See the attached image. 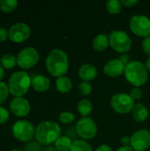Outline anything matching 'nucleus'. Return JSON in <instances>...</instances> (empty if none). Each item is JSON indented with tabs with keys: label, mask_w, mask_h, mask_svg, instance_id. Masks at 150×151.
I'll use <instances>...</instances> for the list:
<instances>
[{
	"label": "nucleus",
	"mask_w": 150,
	"mask_h": 151,
	"mask_svg": "<svg viewBox=\"0 0 150 151\" xmlns=\"http://www.w3.org/2000/svg\"><path fill=\"white\" fill-rule=\"evenodd\" d=\"M46 67L51 75L57 77L64 76L69 68L67 54L60 49L52 50L47 56Z\"/></svg>",
	"instance_id": "obj_1"
},
{
	"label": "nucleus",
	"mask_w": 150,
	"mask_h": 151,
	"mask_svg": "<svg viewBox=\"0 0 150 151\" xmlns=\"http://www.w3.org/2000/svg\"><path fill=\"white\" fill-rule=\"evenodd\" d=\"M61 128L57 122L46 120L41 122L35 129V139L38 142L45 145L56 142L60 137Z\"/></svg>",
	"instance_id": "obj_2"
},
{
	"label": "nucleus",
	"mask_w": 150,
	"mask_h": 151,
	"mask_svg": "<svg viewBox=\"0 0 150 151\" xmlns=\"http://www.w3.org/2000/svg\"><path fill=\"white\" fill-rule=\"evenodd\" d=\"M124 73L126 79L136 88L144 85L149 78V71L146 65L140 61H131L127 64Z\"/></svg>",
	"instance_id": "obj_3"
},
{
	"label": "nucleus",
	"mask_w": 150,
	"mask_h": 151,
	"mask_svg": "<svg viewBox=\"0 0 150 151\" xmlns=\"http://www.w3.org/2000/svg\"><path fill=\"white\" fill-rule=\"evenodd\" d=\"M32 84V79L25 71L13 73L9 79L8 88L10 93L15 97H22L28 91Z\"/></svg>",
	"instance_id": "obj_4"
},
{
	"label": "nucleus",
	"mask_w": 150,
	"mask_h": 151,
	"mask_svg": "<svg viewBox=\"0 0 150 151\" xmlns=\"http://www.w3.org/2000/svg\"><path fill=\"white\" fill-rule=\"evenodd\" d=\"M110 44L114 50L120 53L127 52L132 46L131 37L121 30H114L109 35Z\"/></svg>",
	"instance_id": "obj_5"
},
{
	"label": "nucleus",
	"mask_w": 150,
	"mask_h": 151,
	"mask_svg": "<svg viewBox=\"0 0 150 151\" xmlns=\"http://www.w3.org/2000/svg\"><path fill=\"white\" fill-rule=\"evenodd\" d=\"M13 136L20 142H30L35 135V129L33 124L27 120L16 121L11 128Z\"/></svg>",
	"instance_id": "obj_6"
},
{
	"label": "nucleus",
	"mask_w": 150,
	"mask_h": 151,
	"mask_svg": "<svg viewBox=\"0 0 150 151\" xmlns=\"http://www.w3.org/2000/svg\"><path fill=\"white\" fill-rule=\"evenodd\" d=\"M40 55L33 47H27L21 50L17 56V65L22 69H30L39 61Z\"/></svg>",
	"instance_id": "obj_7"
},
{
	"label": "nucleus",
	"mask_w": 150,
	"mask_h": 151,
	"mask_svg": "<svg viewBox=\"0 0 150 151\" xmlns=\"http://www.w3.org/2000/svg\"><path fill=\"white\" fill-rule=\"evenodd\" d=\"M111 105L115 111L121 114H126L132 111L134 106V101L128 94L118 93L112 96Z\"/></svg>",
	"instance_id": "obj_8"
},
{
	"label": "nucleus",
	"mask_w": 150,
	"mask_h": 151,
	"mask_svg": "<svg viewBox=\"0 0 150 151\" xmlns=\"http://www.w3.org/2000/svg\"><path fill=\"white\" fill-rule=\"evenodd\" d=\"M76 131L80 137L89 140L94 138L97 134V127L93 119L83 117L76 123Z\"/></svg>",
	"instance_id": "obj_9"
},
{
	"label": "nucleus",
	"mask_w": 150,
	"mask_h": 151,
	"mask_svg": "<svg viewBox=\"0 0 150 151\" xmlns=\"http://www.w3.org/2000/svg\"><path fill=\"white\" fill-rule=\"evenodd\" d=\"M130 27L136 35L146 38L150 35V19L145 15H134L130 19Z\"/></svg>",
	"instance_id": "obj_10"
},
{
	"label": "nucleus",
	"mask_w": 150,
	"mask_h": 151,
	"mask_svg": "<svg viewBox=\"0 0 150 151\" xmlns=\"http://www.w3.org/2000/svg\"><path fill=\"white\" fill-rule=\"evenodd\" d=\"M131 147L135 151H145L150 147V132L141 129L131 136Z\"/></svg>",
	"instance_id": "obj_11"
},
{
	"label": "nucleus",
	"mask_w": 150,
	"mask_h": 151,
	"mask_svg": "<svg viewBox=\"0 0 150 151\" xmlns=\"http://www.w3.org/2000/svg\"><path fill=\"white\" fill-rule=\"evenodd\" d=\"M8 33L9 38L11 42L19 43L29 38L31 30L26 23H16L10 27Z\"/></svg>",
	"instance_id": "obj_12"
},
{
	"label": "nucleus",
	"mask_w": 150,
	"mask_h": 151,
	"mask_svg": "<svg viewBox=\"0 0 150 151\" xmlns=\"http://www.w3.org/2000/svg\"><path fill=\"white\" fill-rule=\"evenodd\" d=\"M29 102L24 97H14L10 103L11 111L17 117H25L30 111Z\"/></svg>",
	"instance_id": "obj_13"
},
{
	"label": "nucleus",
	"mask_w": 150,
	"mask_h": 151,
	"mask_svg": "<svg viewBox=\"0 0 150 151\" xmlns=\"http://www.w3.org/2000/svg\"><path fill=\"white\" fill-rule=\"evenodd\" d=\"M126 65L119 60V58H115L108 61L104 67V73L111 77H117L121 75L125 72Z\"/></svg>",
	"instance_id": "obj_14"
},
{
	"label": "nucleus",
	"mask_w": 150,
	"mask_h": 151,
	"mask_svg": "<svg viewBox=\"0 0 150 151\" xmlns=\"http://www.w3.org/2000/svg\"><path fill=\"white\" fill-rule=\"evenodd\" d=\"M79 76L83 81H89L94 80L97 75V69L91 64H83L79 69Z\"/></svg>",
	"instance_id": "obj_15"
},
{
	"label": "nucleus",
	"mask_w": 150,
	"mask_h": 151,
	"mask_svg": "<svg viewBox=\"0 0 150 151\" xmlns=\"http://www.w3.org/2000/svg\"><path fill=\"white\" fill-rule=\"evenodd\" d=\"M31 86L37 92H45L50 88V81L48 77L44 76V75H41V74L35 75L32 79Z\"/></svg>",
	"instance_id": "obj_16"
},
{
	"label": "nucleus",
	"mask_w": 150,
	"mask_h": 151,
	"mask_svg": "<svg viewBox=\"0 0 150 151\" xmlns=\"http://www.w3.org/2000/svg\"><path fill=\"white\" fill-rule=\"evenodd\" d=\"M132 115L135 121L143 122L149 117V111L144 104H134V106L132 110Z\"/></svg>",
	"instance_id": "obj_17"
},
{
	"label": "nucleus",
	"mask_w": 150,
	"mask_h": 151,
	"mask_svg": "<svg viewBox=\"0 0 150 151\" xmlns=\"http://www.w3.org/2000/svg\"><path fill=\"white\" fill-rule=\"evenodd\" d=\"M110 44L109 35L105 34H98L93 40V47L97 51L105 50Z\"/></svg>",
	"instance_id": "obj_18"
},
{
	"label": "nucleus",
	"mask_w": 150,
	"mask_h": 151,
	"mask_svg": "<svg viewBox=\"0 0 150 151\" xmlns=\"http://www.w3.org/2000/svg\"><path fill=\"white\" fill-rule=\"evenodd\" d=\"M56 88L61 93H68L72 88V82L66 76L57 77L56 80Z\"/></svg>",
	"instance_id": "obj_19"
},
{
	"label": "nucleus",
	"mask_w": 150,
	"mask_h": 151,
	"mask_svg": "<svg viewBox=\"0 0 150 151\" xmlns=\"http://www.w3.org/2000/svg\"><path fill=\"white\" fill-rule=\"evenodd\" d=\"M77 109L82 116L88 117L93 111V104L88 99H81L77 104Z\"/></svg>",
	"instance_id": "obj_20"
},
{
	"label": "nucleus",
	"mask_w": 150,
	"mask_h": 151,
	"mask_svg": "<svg viewBox=\"0 0 150 151\" xmlns=\"http://www.w3.org/2000/svg\"><path fill=\"white\" fill-rule=\"evenodd\" d=\"M72 141L67 136H60L55 142V148L58 151H70Z\"/></svg>",
	"instance_id": "obj_21"
},
{
	"label": "nucleus",
	"mask_w": 150,
	"mask_h": 151,
	"mask_svg": "<svg viewBox=\"0 0 150 151\" xmlns=\"http://www.w3.org/2000/svg\"><path fill=\"white\" fill-rule=\"evenodd\" d=\"M1 65L5 69H11L17 65V57L12 54H4L0 58Z\"/></svg>",
	"instance_id": "obj_22"
},
{
	"label": "nucleus",
	"mask_w": 150,
	"mask_h": 151,
	"mask_svg": "<svg viewBox=\"0 0 150 151\" xmlns=\"http://www.w3.org/2000/svg\"><path fill=\"white\" fill-rule=\"evenodd\" d=\"M70 151H93L91 145L85 140H77L72 142Z\"/></svg>",
	"instance_id": "obj_23"
},
{
	"label": "nucleus",
	"mask_w": 150,
	"mask_h": 151,
	"mask_svg": "<svg viewBox=\"0 0 150 151\" xmlns=\"http://www.w3.org/2000/svg\"><path fill=\"white\" fill-rule=\"evenodd\" d=\"M18 6V1L16 0H0V9L4 12H11L14 11Z\"/></svg>",
	"instance_id": "obj_24"
},
{
	"label": "nucleus",
	"mask_w": 150,
	"mask_h": 151,
	"mask_svg": "<svg viewBox=\"0 0 150 151\" xmlns=\"http://www.w3.org/2000/svg\"><path fill=\"white\" fill-rule=\"evenodd\" d=\"M106 9L108 10L109 12L112 14H118L120 12L122 9V4L121 1L118 0H109L106 3Z\"/></svg>",
	"instance_id": "obj_25"
},
{
	"label": "nucleus",
	"mask_w": 150,
	"mask_h": 151,
	"mask_svg": "<svg viewBox=\"0 0 150 151\" xmlns=\"http://www.w3.org/2000/svg\"><path fill=\"white\" fill-rule=\"evenodd\" d=\"M59 120L64 124H70L74 121L75 115L70 111H63L59 114Z\"/></svg>",
	"instance_id": "obj_26"
},
{
	"label": "nucleus",
	"mask_w": 150,
	"mask_h": 151,
	"mask_svg": "<svg viewBox=\"0 0 150 151\" xmlns=\"http://www.w3.org/2000/svg\"><path fill=\"white\" fill-rule=\"evenodd\" d=\"M9 93L10 91H9L8 85L4 81H0V104L6 101Z\"/></svg>",
	"instance_id": "obj_27"
},
{
	"label": "nucleus",
	"mask_w": 150,
	"mask_h": 151,
	"mask_svg": "<svg viewBox=\"0 0 150 151\" xmlns=\"http://www.w3.org/2000/svg\"><path fill=\"white\" fill-rule=\"evenodd\" d=\"M65 136H67L69 139H71L73 142L77 141L78 140V134H77V131H76V127H73V126H69L67 127V128L65 129Z\"/></svg>",
	"instance_id": "obj_28"
},
{
	"label": "nucleus",
	"mask_w": 150,
	"mask_h": 151,
	"mask_svg": "<svg viewBox=\"0 0 150 151\" xmlns=\"http://www.w3.org/2000/svg\"><path fill=\"white\" fill-rule=\"evenodd\" d=\"M79 89H80V92L81 95L88 96L92 91V85L88 81H82L79 85Z\"/></svg>",
	"instance_id": "obj_29"
},
{
	"label": "nucleus",
	"mask_w": 150,
	"mask_h": 151,
	"mask_svg": "<svg viewBox=\"0 0 150 151\" xmlns=\"http://www.w3.org/2000/svg\"><path fill=\"white\" fill-rule=\"evenodd\" d=\"M24 151H42V148L38 142H28L24 146Z\"/></svg>",
	"instance_id": "obj_30"
},
{
	"label": "nucleus",
	"mask_w": 150,
	"mask_h": 151,
	"mask_svg": "<svg viewBox=\"0 0 150 151\" xmlns=\"http://www.w3.org/2000/svg\"><path fill=\"white\" fill-rule=\"evenodd\" d=\"M10 119V113L9 111L4 108L0 106V125L6 123Z\"/></svg>",
	"instance_id": "obj_31"
},
{
	"label": "nucleus",
	"mask_w": 150,
	"mask_h": 151,
	"mask_svg": "<svg viewBox=\"0 0 150 151\" xmlns=\"http://www.w3.org/2000/svg\"><path fill=\"white\" fill-rule=\"evenodd\" d=\"M129 96L132 97V99H133V101H135V100H139V99H141V97L142 96L141 89L140 88H136V87H134L133 88H132V89H131Z\"/></svg>",
	"instance_id": "obj_32"
},
{
	"label": "nucleus",
	"mask_w": 150,
	"mask_h": 151,
	"mask_svg": "<svg viewBox=\"0 0 150 151\" xmlns=\"http://www.w3.org/2000/svg\"><path fill=\"white\" fill-rule=\"evenodd\" d=\"M142 49L144 52L148 55H150V35L146 37L142 42Z\"/></svg>",
	"instance_id": "obj_33"
},
{
	"label": "nucleus",
	"mask_w": 150,
	"mask_h": 151,
	"mask_svg": "<svg viewBox=\"0 0 150 151\" xmlns=\"http://www.w3.org/2000/svg\"><path fill=\"white\" fill-rule=\"evenodd\" d=\"M8 37H9L8 31L5 28L0 27V42H4Z\"/></svg>",
	"instance_id": "obj_34"
},
{
	"label": "nucleus",
	"mask_w": 150,
	"mask_h": 151,
	"mask_svg": "<svg viewBox=\"0 0 150 151\" xmlns=\"http://www.w3.org/2000/svg\"><path fill=\"white\" fill-rule=\"evenodd\" d=\"M138 0H122L121 1V4L126 5V6H128V7H131V6H133L135 4H138Z\"/></svg>",
	"instance_id": "obj_35"
},
{
	"label": "nucleus",
	"mask_w": 150,
	"mask_h": 151,
	"mask_svg": "<svg viewBox=\"0 0 150 151\" xmlns=\"http://www.w3.org/2000/svg\"><path fill=\"white\" fill-rule=\"evenodd\" d=\"M120 142L123 144V146H130L131 145V137H129L127 135L123 136V137H121Z\"/></svg>",
	"instance_id": "obj_36"
},
{
	"label": "nucleus",
	"mask_w": 150,
	"mask_h": 151,
	"mask_svg": "<svg viewBox=\"0 0 150 151\" xmlns=\"http://www.w3.org/2000/svg\"><path fill=\"white\" fill-rule=\"evenodd\" d=\"M119 60H120L125 65H126L127 64H129V63L131 62V61H130V57H129V55H127V54L121 55L120 58H119Z\"/></svg>",
	"instance_id": "obj_37"
},
{
	"label": "nucleus",
	"mask_w": 150,
	"mask_h": 151,
	"mask_svg": "<svg viewBox=\"0 0 150 151\" xmlns=\"http://www.w3.org/2000/svg\"><path fill=\"white\" fill-rule=\"evenodd\" d=\"M95 151H112V149H111L110 146L103 144V145L99 146V147H98V148H97V149H96Z\"/></svg>",
	"instance_id": "obj_38"
},
{
	"label": "nucleus",
	"mask_w": 150,
	"mask_h": 151,
	"mask_svg": "<svg viewBox=\"0 0 150 151\" xmlns=\"http://www.w3.org/2000/svg\"><path fill=\"white\" fill-rule=\"evenodd\" d=\"M117 151H133V150L131 146H122L118 148Z\"/></svg>",
	"instance_id": "obj_39"
},
{
	"label": "nucleus",
	"mask_w": 150,
	"mask_h": 151,
	"mask_svg": "<svg viewBox=\"0 0 150 151\" xmlns=\"http://www.w3.org/2000/svg\"><path fill=\"white\" fill-rule=\"evenodd\" d=\"M4 68L0 65V81L4 78Z\"/></svg>",
	"instance_id": "obj_40"
},
{
	"label": "nucleus",
	"mask_w": 150,
	"mask_h": 151,
	"mask_svg": "<svg viewBox=\"0 0 150 151\" xmlns=\"http://www.w3.org/2000/svg\"><path fill=\"white\" fill-rule=\"evenodd\" d=\"M145 65H146V68H147V70L150 72V57L149 58H148V60L146 61V64H145Z\"/></svg>",
	"instance_id": "obj_41"
},
{
	"label": "nucleus",
	"mask_w": 150,
	"mask_h": 151,
	"mask_svg": "<svg viewBox=\"0 0 150 151\" xmlns=\"http://www.w3.org/2000/svg\"><path fill=\"white\" fill-rule=\"evenodd\" d=\"M44 151H58L56 148H54V147H47L45 150H44Z\"/></svg>",
	"instance_id": "obj_42"
},
{
	"label": "nucleus",
	"mask_w": 150,
	"mask_h": 151,
	"mask_svg": "<svg viewBox=\"0 0 150 151\" xmlns=\"http://www.w3.org/2000/svg\"><path fill=\"white\" fill-rule=\"evenodd\" d=\"M11 151H24V150H12Z\"/></svg>",
	"instance_id": "obj_43"
}]
</instances>
